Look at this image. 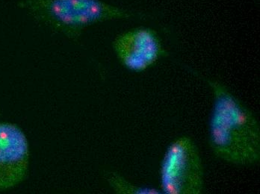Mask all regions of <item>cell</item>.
Returning a JSON list of instances; mask_svg holds the SVG:
<instances>
[{
  "label": "cell",
  "mask_w": 260,
  "mask_h": 194,
  "mask_svg": "<svg viewBox=\"0 0 260 194\" xmlns=\"http://www.w3.org/2000/svg\"><path fill=\"white\" fill-rule=\"evenodd\" d=\"M214 95L209 145L218 159L237 165L259 162L260 129L256 117L226 87L209 80Z\"/></svg>",
  "instance_id": "cell-1"
},
{
  "label": "cell",
  "mask_w": 260,
  "mask_h": 194,
  "mask_svg": "<svg viewBox=\"0 0 260 194\" xmlns=\"http://www.w3.org/2000/svg\"><path fill=\"white\" fill-rule=\"evenodd\" d=\"M21 6L36 20L74 39L95 23L145 16L101 0H23Z\"/></svg>",
  "instance_id": "cell-2"
},
{
  "label": "cell",
  "mask_w": 260,
  "mask_h": 194,
  "mask_svg": "<svg viewBox=\"0 0 260 194\" xmlns=\"http://www.w3.org/2000/svg\"><path fill=\"white\" fill-rule=\"evenodd\" d=\"M204 178L202 160L194 141L188 137H180L171 142L160 166L161 193H201Z\"/></svg>",
  "instance_id": "cell-3"
},
{
  "label": "cell",
  "mask_w": 260,
  "mask_h": 194,
  "mask_svg": "<svg viewBox=\"0 0 260 194\" xmlns=\"http://www.w3.org/2000/svg\"><path fill=\"white\" fill-rule=\"evenodd\" d=\"M29 148L23 131L11 123L0 124V191L20 184L26 177Z\"/></svg>",
  "instance_id": "cell-4"
},
{
  "label": "cell",
  "mask_w": 260,
  "mask_h": 194,
  "mask_svg": "<svg viewBox=\"0 0 260 194\" xmlns=\"http://www.w3.org/2000/svg\"><path fill=\"white\" fill-rule=\"evenodd\" d=\"M114 49L120 62L129 70L142 72L166 55L156 31L137 28L119 35Z\"/></svg>",
  "instance_id": "cell-5"
},
{
  "label": "cell",
  "mask_w": 260,
  "mask_h": 194,
  "mask_svg": "<svg viewBox=\"0 0 260 194\" xmlns=\"http://www.w3.org/2000/svg\"><path fill=\"white\" fill-rule=\"evenodd\" d=\"M106 180L111 187L118 193L124 194H161V190L153 187H139L132 184L129 181L115 173H108Z\"/></svg>",
  "instance_id": "cell-6"
}]
</instances>
